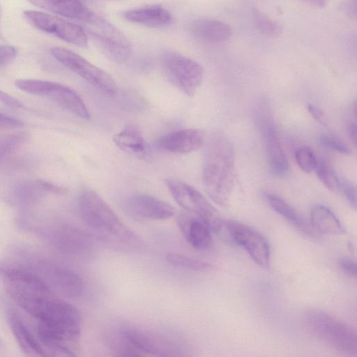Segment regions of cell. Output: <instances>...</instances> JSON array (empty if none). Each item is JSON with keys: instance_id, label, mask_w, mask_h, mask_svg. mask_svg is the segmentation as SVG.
Returning a JSON list of instances; mask_svg holds the SVG:
<instances>
[{"instance_id": "f1b7e54d", "label": "cell", "mask_w": 357, "mask_h": 357, "mask_svg": "<svg viewBox=\"0 0 357 357\" xmlns=\"http://www.w3.org/2000/svg\"><path fill=\"white\" fill-rule=\"evenodd\" d=\"M321 142L326 146L344 155H351V149L338 137L333 135H324L320 138Z\"/></svg>"}, {"instance_id": "9c48e42d", "label": "cell", "mask_w": 357, "mask_h": 357, "mask_svg": "<svg viewBox=\"0 0 357 357\" xmlns=\"http://www.w3.org/2000/svg\"><path fill=\"white\" fill-rule=\"evenodd\" d=\"M84 27V31L109 59L119 64L130 60L132 52L130 41L120 30L99 14L85 23Z\"/></svg>"}, {"instance_id": "d6a6232c", "label": "cell", "mask_w": 357, "mask_h": 357, "mask_svg": "<svg viewBox=\"0 0 357 357\" xmlns=\"http://www.w3.org/2000/svg\"><path fill=\"white\" fill-rule=\"evenodd\" d=\"M23 122L15 118L0 113V128H21Z\"/></svg>"}, {"instance_id": "d4e9b609", "label": "cell", "mask_w": 357, "mask_h": 357, "mask_svg": "<svg viewBox=\"0 0 357 357\" xmlns=\"http://www.w3.org/2000/svg\"><path fill=\"white\" fill-rule=\"evenodd\" d=\"M252 16L255 27L261 34L267 37L275 38L282 33L281 24L258 9H252Z\"/></svg>"}, {"instance_id": "8fae6325", "label": "cell", "mask_w": 357, "mask_h": 357, "mask_svg": "<svg viewBox=\"0 0 357 357\" xmlns=\"http://www.w3.org/2000/svg\"><path fill=\"white\" fill-rule=\"evenodd\" d=\"M23 15L33 26L43 32L54 35L79 47L86 48L88 46L86 31L77 24L37 10H24Z\"/></svg>"}, {"instance_id": "d6986e66", "label": "cell", "mask_w": 357, "mask_h": 357, "mask_svg": "<svg viewBox=\"0 0 357 357\" xmlns=\"http://www.w3.org/2000/svg\"><path fill=\"white\" fill-rule=\"evenodd\" d=\"M122 17L128 22L149 27H162L172 21L171 13L158 5L146 6L121 13Z\"/></svg>"}, {"instance_id": "484cf974", "label": "cell", "mask_w": 357, "mask_h": 357, "mask_svg": "<svg viewBox=\"0 0 357 357\" xmlns=\"http://www.w3.org/2000/svg\"><path fill=\"white\" fill-rule=\"evenodd\" d=\"M165 259L174 266L190 271H205L211 268V265L206 261L175 252L166 254Z\"/></svg>"}, {"instance_id": "d590c367", "label": "cell", "mask_w": 357, "mask_h": 357, "mask_svg": "<svg viewBox=\"0 0 357 357\" xmlns=\"http://www.w3.org/2000/svg\"><path fill=\"white\" fill-rule=\"evenodd\" d=\"M307 109L317 121L323 125L326 124L324 114L321 109L312 104H307Z\"/></svg>"}, {"instance_id": "e575fe53", "label": "cell", "mask_w": 357, "mask_h": 357, "mask_svg": "<svg viewBox=\"0 0 357 357\" xmlns=\"http://www.w3.org/2000/svg\"><path fill=\"white\" fill-rule=\"evenodd\" d=\"M342 8L347 15L351 18H356V0H345Z\"/></svg>"}, {"instance_id": "7a4b0ae2", "label": "cell", "mask_w": 357, "mask_h": 357, "mask_svg": "<svg viewBox=\"0 0 357 357\" xmlns=\"http://www.w3.org/2000/svg\"><path fill=\"white\" fill-rule=\"evenodd\" d=\"M10 296L38 322H52L59 319L68 303L56 297L45 282L35 274L13 268L0 271Z\"/></svg>"}, {"instance_id": "603a6c76", "label": "cell", "mask_w": 357, "mask_h": 357, "mask_svg": "<svg viewBox=\"0 0 357 357\" xmlns=\"http://www.w3.org/2000/svg\"><path fill=\"white\" fill-rule=\"evenodd\" d=\"M310 220L312 229L320 234L339 236L346 233L334 213L324 205L317 204L311 208Z\"/></svg>"}, {"instance_id": "2e32d148", "label": "cell", "mask_w": 357, "mask_h": 357, "mask_svg": "<svg viewBox=\"0 0 357 357\" xmlns=\"http://www.w3.org/2000/svg\"><path fill=\"white\" fill-rule=\"evenodd\" d=\"M31 3L58 15L86 23L98 13L84 0H27Z\"/></svg>"}, {"instance_id": "5b68a950", "label": "cell", "mask_w": 357, "mask_h": 357, "mask_svg": "<svg viewBox=\"0 0 357 357\" xmlns=\"http://www.w3.org/2000/svg\"><path fill=\"white\" fill-rule=\"evenodd\" d=\"M255 121L263 138L268 163L271 172L279 177L286 176L289 163L280 140L269 103L261 99L255 108Z\"/></svg>"}, {"instance_id": "836d02e7", "label": "cell", "mask_w": 357, "mask_h": 357, "mask_svg": "<svg viewBox=\"0 0 357 357\" xmlns=\"http://www.w3.org/2000/svg\"><path fill=\"white\" fill-rule=\"evenodd\" d=\"M0 101L12 108L19 109L24 107L20 101L1 90H0Z\"/></svg>"}, {"instance_id": "ba28073f", "label": "cell", "mask_w": 357, "mask_h": 357, "mask_svg": "<svg viewBox=\"0 0 357 357\" xmlns=\"http://www.w3.org/2000/svg\"><path fill=\"white\" fill-rule=\"evenodd\" d=\"M15 84L23 91L51 99L83 119H91L90 112L82 98L67 86L58 82L33 79H17Z\"/></svg>"}, {"instance_id": "9a60e30c", "label": "cell", "mask_w": 357, "mask_h": 357, "mask_svg": "<svg viewBox=\"0 0 357 357\" xmlns=\"http://www.w3.org/2000/svg\"><path fill=\"white\" fill-rule=\"evenodd\" d=\"M204 142V132L191 128L175 130L160 137L157 141V145L165 151L188 153L199 149Z\"/></svg>"}, {"instance_id": "7c38bea8", "label": "cell", "mask_w": 357, "mask_h": 357, "mask_svg": "<svg viewBox=\"0 0 357 357\" xmlns=\"http://www.w3.org/2000/svg\"><path fill=\"white\" fill-rule=\"evenodd\" d=\"M223 227L234 242L243 248L256 264L262 268H269L271 248L268 241L261 233L234 220H224Z\"/></svg>"}, {"instance_id": "44dd1931", "label": "cell", "mask_w": 357, "mask_h": 357, "mask_svg": "<svg viewBox=\"0 0 357 357\" xmlns=\"http://www.w3.org/2000/svg\"><path fill=\"white\" fill-rule=\"evenodd\" d=\"M121 335L127 345L136 351L140 356H165V350L159 343V340L148 332L132 327H126L121 330Z\"/></svg>"}, {"instance_id": "83f0119b", "label": "cell", "mask_w": 357, "mask_h": 357, "mask_svg": "<svg viewBox=\"0 0 357 357\" xmlns=\"http://www.w3.org/2000/svg\"><path fill=\"white\" fill-rule=\"evenodd\" d=\"M295 158L299 168L305 173L314 172L318 158L313 151L307 146L298 148L295 153Z\"/></svg>"}, {"instance_id": "74e56055", "label": "cell", "mask_w": 357, "mask_h": 357, "mask_svg": "<svg viewBox=\"0 0 357 357\" xmlns=\"http://www.w3.org/2000/svg\"><path fill=\"white\" fill-rule=\"evenodd\" d=\"M302 1L310 6H314L317 8H324V6H326L328 4V3L330 0H302Z\"/></svg>"}, {"instance_id": "6da1fadb", "label": "cell", "mask_w": 357, "mask_h": 357, "mask_svg": "<svg viewBox=\"0 0 357 357\" xmlns=\"http://www.w3.org/2000/svg\"><path fill=\"white\" fill-rule=\"evenodd\" d=\"M78 202L81 217L94 238L116 251L130 254L146 251L144 241L124 224L97 192L84 189Z\"/></svg>"}, {"instance_id": "f546056e", "label": "cell", "mask_w": 357, "mask_h": 357, "mask_svg": "<svg viewBox=\"0 0 357 357\" xmlns=\"http://www.w3.org/2000/svg\"><path fill=\"white\" fill-rule=\"evenodd\" d=\"M340 189H342L344 195L347 202L354 208H356V190L355 186L349 181L344 179L340 183Z\"/></svg>"}, {"instance_id": "ffe728a7", "label": "cell", "mask_w": 357, "mask_h": 357, "mask_svg": "<svg viewBox=\"0 0 357 357\" xmlns=\"http://www.w3.org/2000/svg\"><path fill=\"white\" fill-rule=\"evenodd\" d=\"M113 142L121 150L135 158L146 159L150 149L141 131L135 126L125 127L113 136Z\"/></svg>"}, {"instance_id": "4fadbf2b", "label": "cell", "mask_w": 357, "mask_h": 357, "mask_svg": "<svg viewBox=\"0 0 357 357\" xmlns=\"http://www.w3.org/2000/svg\"><path fill=\"white\" fill-rule=\"evenodd\" d=\"M123 211L139 221L165 220L174 215V207L167 202L146 194H135L122 202Z\"/></svg>"}, {"instance_id": "5bb4252c", "label": "cell", "mask_w": 357, "mask_h": 357, "mask_svg": "<svg viewBox=\"0 0 357 357\" xmlns=\"http://www.w3.org/2000/svg\"><path fill=\"white\" fill-rule=\"evenodd\" d=\"M176 222L183 236L192 247L206 250L212 246V231L199 217L183 211L177 215Z\"/></svg>"}, {"instance_id": "ac0fdd59", "label": "cell", "mask_w": 357, "mask_h": 357, "mask_svg": "<svg viewBox=\"0 0 357 357\" xmlns=\"http://www.w3.org/2000/svg\"><path fill=\"white\" fill-rule=\"evenodd\" d=\"M194 37L209 43H221L228 40L232 36V29L227 23L208 18L194 20L190 26Z\"/></svg>"}, {"instance_id": "3957f363", "label": "cell", "mask_w": 357, "mask_h": 357, "mask_svg": "<svg viewBox=\"0 0 357 357\" xmlns=\"http://www.w3.org/2000/svg\"><path fill=\"white\" fill-rule=\"evenodd\" d=\"M236 181L233 146L223 134L215 132L208 139L203 158L202 181L208 196L217 204L225 206Z\"/></svg>"}, {"instance_id": "8d00e7d4", "label": "cell", "mask_w": 357, "mask_h": 357, "mask_svg": "<svg viewBox=\"0 0 357 357\" xmlns=\"http://www.w3.org/2000/svg\"><path fill=\"white\" fill-rule=\"evenodd\" d=\"M348 135L351 141L356 145V136H357V128L355 123L349 124L348 128Z\"/></svg>"}, {"instance_id": "52a82bcc", "label": "cell", "mask_w": 357, "mask_h": 357, "mask_svg": "<svg viewBox=\"0 0 357 357\" xmlns=\"http://www.w3.org/2000/svg\"><path fill=\"white\" fill-rule=\"evenodd\" d=\"M165 184L177 204L202 219L212 232L219 233L223 227V220L218 210L195 188L174 178L165 180Z\"/></svg>"}, {"instance_id": "8992f818", "label": "cell", "mask_w": 357, "mask_h": 357, "mask_svg": "<svg viewBox=\"0 0 357 357\" xmlns=\"http://www.w3.org/2000/svg\"><path fill=\"white\" fill-rule=\"evenodd\" d=\"M162 71L168 80L180 91L193 96L202 85L204 69L196 61L172 50L160 56Z\"/></svg>"}, {"instance_id": "ab89813d", "label": "cell", "mask_w": 357, "mask_h": 357, "mask_svg": "<svg viewBox=\"0 0 357 357\" xmlns=\"http://www.w3.org/2000/svg\"><path fill=\"white\" fill-rule=\"evenodd\" d=\"M0 17H1V9H0Z\"/></svg>"}, {"instance_id": "4dcf8cb0", "label": "cell", "mask_w": 357, "mask_h": 357, "mask_svg": "<svg viewBox=\"0 0 357 357\" xmlns=\"http://www.w3.org/2000/svg\"><path fill=\"white\" fill-rule=\"evenodd\" d=\"M16 55L17 51L14 47L8 45H0V68L10 63Z\"/></svg>"}, {"instance_id": "7402d4cb", "label": "cell", "mask_w": 357, "mask_h": 357, "mask_svg": "<svg viewBox=\"0 0 357 357\" xmlns=\"http://www.w3.org/2000/svg\"><path fill=\"white\" fill-rule=\"evenodd\" d=\"M8 320L17 344L26 354L34 356H47L38 338L35 337L15 312L10 310L8 312Z\"/></svg>"}, {"instance_id": "277c9868", "label": "cell", "mask_w": 357, "mask_h": 357, "mask_svg": "<svg viewBox=\"0 0 357 357\" xmlns=\"http://www.w3.org/2000/svg\"><path fill=\"white\" fill-rule=\"evenodd\" d=\"M307 331L333 349L348 355L357 354V334L354 328L334 315L317 309L303 316Z\"/></svg>"}, {"instance_id": "e0dca14e", "label": "cell", "mask_w": 357, "mask_h": 357, "mask_svg": "<svg viewBox=\"0 0 357 357\" xmlns=\"http://www.w3.org/2000/svg\"><path fill=\"white\" fill-rule=\"evenodd\" d=\"M49 280L58 291L68 297H77L85 289L83 278L74 270L54 265L48 271Z\"/></svg>"}, {"instance_id": "f35d334b", "label": "cell", "mask_w": 357, "mask_h": 357, "mask_svg": "<svg viewBox=\"0 0 357 357\" xmlns=\"http://www.w3.org/2000/svg\"><path fill=\"white\" fill-rule=\"evenodd\" d=\"M107 1H123V0H107Z\"/></svg>"}, {"instance_id": "cb8c5ba5", "label": "cell", "mask_w": 357, "mask_h": 357, "mask_svg": "<svg viewBox=\"0 0 357 357\" xmlns=\"http://www.w3.org/2000/svg\"><path fill=\"white\" fill-rule=\"evenodd\" d=\"M265 197L270 207L289 224L307 235L314 236L315 234V231L311 225L282 198L269 193L266 194Z\"/></svg>"}, {"instance_id": "4316f807", "label": "cell", "mask_w": 357, "mask_h": 357, "mask_svg": "<svg viewBox=\"0 0 357 357\" xmlns=\"http://www.w3.org/2000/svg\"><path fill=\"white\" fill-rule=\"evenodd\" d=\"M314 172L319 181L329 190L337 192L340 189V181L328 162L318 159Z\"/></svg>"}, {"instance_id": "1f68e13d", "label": "cell", "mask_w": 357, "mask_h": 357, "mask_svg": "<svg viewBox=\"0 0 357 357\" xmlns=\"http://www.w3.org/2000/svg\"><path fill=\"white\" fill-rule=\"evenodd\" d=\"M338 264L340 268L345 273L356 278L357 273V266L354 260L343 257L339 259Z\"/></svg>"}, {"instance_id": "30bf717a", "label": "cell", "mask_w": 357, "mask_h": 357, "mask_svg": "<svg viewBox=\"0 0 357 357\" xmlns=\"http://www.w3.org/2000/svg\"><path fill=\"white\" fill-rule=\"evenodd\" d=\"M50 51L59 62L96 89L110 96L116 94L118 87L114 79L102 69L68 49L54 47Z\"/></svg>"}]
</instances>
